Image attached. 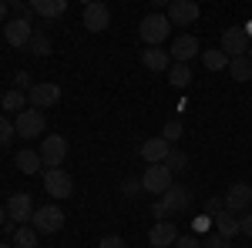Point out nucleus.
I'll list each match as a JSON object with an SVG mask.
<instances>
[{"label":"nucleus","instance_id":"c9c22d12","mask_svg":"<svg viewBox=\"0 0 252 248\" xmlns=\"http://www.w3.org/2000/svg\"><path fill=\"white\" fill-rule=\"evenodd\" d=\"M121 191H125V194H128V198H135L138 191H141V178H128V181H125V185H121Z\"/></svg>","mask_w":252,"mask_h":248},{"label":"nucleus","instance_id":"e433bc0d","mask_svg":"<svg viewBox=\"0 0 252 248\" xmlns=\"http://www.w3.org/2000/svg\"><path fill=\"white\" fill-rule=\"evenodd\" d=\"M14 87H17V91H27V87H31V74H27V71H17V74H14Z\"/></svg>","mask_w":252,"mask_h":248},{"label":"nucleus","instance_id":"a19ab883","mask_svg":"<svg viewBox=\"0 0 252 248\" xmlns=\"http://www.w3.org/2000/svg\"><path fill=\"white\" fill-rule=\"evenodd\" d=\"M7 10H10V7H7V3H3V0H0V20L7 17Z\"/></svg>","mask_w":252,"mask_h":248},{"label":"nucleus","instance_id":"ddd939ff","mask_svg":"<svg viewBox=\"0 0 252 248\" xmlns=\"http://www.w3.org/2000/svg\"><path fill=\"white\" fill-rule=\"evenodd\" d=\"M198 14H202V10H198V3H195V0H172L165 17L172 20L175 27H189V24L198 20Z\"/></svg>","mask_w":252,"mask_h":248},{"label":"nucleus","instance_id":"f8f14e48","mask_svg":"<svg viewBox=\"0 0 252 248\" xmlns=\"http://www.w3.org/2000/svg\"><path fill=\"white\" fill-rule=\"evenodd\" d=\"M27 101H31V108H54L61 101V87L58 84H51V81H40V84H34L31 91H27Z\"/></svg>","mask_w":252,"mask_h":248},{"label":"nucleus","instance_id":"5701e85b","mask_svg":"<svg viewBox=\"0 0 252 248\" xmlns=\"http://www.w3.org/2000/svg\"><path fill=\"white\" fill-rule=\"evenodd\" d=\"M24 104H27V94H24V91H17V87H14V91H3V101H0V108H3V111L20 114V111H24Z\"/></svg>","mask_w":252,"mask_h":248},{"label":"nucleus","instance_id":"9d476101","mask_svg":"<svg viewBox=\"0 0 252 248\" xmlns=\"http://www.w3.org/2000/svg\"><path fill=\"white\" fill-rule=\"evenodd\" d=\"M34 201H31V194L27 191H17V194H10V201H7V215H10V221L14 225H31V218H34Z\"/></svg>","mask_w":252,"mask_h":248},{"label":"nucleus","instance_id":"4468645a","mask_svg":"<svg viewBox=\"0 0 252 248\" xmlns=\"http://www.w3.org/2000/svg\"><path fill=\"white\" fill-rule=\"evenodd\" d=\"M31 37H34V24H31V20L10 17V24L3 27V40H7L10 47H27V44H31Z\"/></svg>","mask_w":252,"mask_h":248},{"label":"nucleus","instance_id":"f03ea898","mask_svg":"<svg viewBox=\"0 0 252 248\" xmlns=\"http://www.w3.org/2000/svg\"><path fill=\"white\" fill-rule=\"evenodd\" d=\"M44 128H47V117H44V111H37V108H24L17 117H14V131H17V138H37V134H44Z\"/></svg>","mask_w":252,"mask_h":248},{"label":"nucleus","instance_id":"39448f33","mask_svg":"<svg viewBox=\"0 0 252 248\" xmlns=\"http://www.w3.org/2000/svg\"><path fill=\"white\" fill-rule=\"evenodd\" d=\"M31 225L37 235H54V231L64 228V211L58 205H44V208L34 211V218H31Z\"/></svg>","mask_w":252,"mask_h":248},{"label":"nucleus","instance_id":"b1692460","mask_svg":"<svg viewBox=\"0 0 252 248\" xmlns=\"http://www.w3.org/2000/svg\"><path fill=\"white\" fill-rule=\"evenodd\" d=\"M202 64H205V71H225L229 57L222 54V47H212V51H202Z\"/></svg>","mask_w":252,"mask_h":248},{"label":"nucleus","instance_id":"f3484780","mask_svg":"<svg viewBox=\"0 0 252 248\" xmlns=\"http://www.w3.org/2000/svg\"><path fill=\"white\" fill-rule=\"evenodd\" d=\"M148 242L152 248H168L178 242V228H175V221H155L152 231H148Z\"/></svg>","mask_w":252,"mask_h":248},{"label":"nucleus","instance_id":"79ce46f5","mask_svg":"<svg viewBox=\"0 0 252 248\" xmlns=\"http://www.w3.org/2000/svg\"><path fill=\"white\" fill-rule=\"evenodd\" d=\"M246 34H249V37H252V20H249V24H246Z\"/></svg>","mask_w":252,"mask_h":248},{"label":"nucleus","instance_id":"cd10ccee","mask_svg":"<svg viewBox=\"0 0 252 248\" xmlns=\"http://www.w3.org/2000/svg\"><path fill=\"white\" fill-rule=\"evenodd\" d=\"M165 168H168L172 174L185 171V168H189V154H185V151H178V148H172V154L165 158Z\"/></svg>","mask_w":252,"mask_h":248},{"label":"nucleus","instance_id":"7c9ffc66","mask_svg":"<svg viewBox=\"0 0 252 248\" xmlns=\"http://www.w3.org/2000/svg\"><path fill=\"white\" fill-rule=\"evenodd\" d=\"M202 248H232V242L212 231V235H205V238H202Z\"/></svg>","mask_w":252,"mask_h":248},{"label":"nucleus","instance_id":"393cba45","mask_svg":"<svg viewBox=\"0 0 252 248\" xmlns=\"http://www.w3.org/2000/svg\"><path fill=\"white\" fill-rule=\"evenodd\" d=\"M51 47H54V44H51V37H47L44 30H34V37H31V44H27V51H31L34 57H47Z\"/></svg>","mask_w":252,"mask_h":248},{"label":"nucleus","instance_id":"aec40b11","mask_svg":"<svg viewBox=\"0 0 252 248\" xmlns=\"http://www.w3.org/2000/svg\"><path fill=\"white\" fill-rule=\"evenodd\" d=\"M37 17H61L67 10V0H31Z\"/></svg>","mask_w":252,"mask_h":248},{"label":"nucleus","instance_id":"2eb2a0df","mask_svg":"<svg viewBox=\"0 0 252 248\" xmlns=\"http://www.w3.org/2000/svg\"><path fill=\"white\" fill-rule=\"evenodd\" d=\"M175 57V64H189L192 57H198L202 54V47H198V37H192V34H178V37L172 40V51H168Z\"/></svg>","mask_w":252,"mask_h":248},{"label":"nucleus","instance_id":"2f4dec72","mask_svg":"<svg viewBox=\"0 0 252 248\" xmlns=\"http://www.w3.org/2000/svg\"><path fill=\"white\" fill-rule=\"evenodd\" d=\"M222 211H225V198H219V194H215V198H209V201H205V215H222Z\"/></svg>","mask_w":252,"mask_h":248},{"label":"nucleus","instance_id":"1a4fd4ad","mask_svg":"<svg viewBox=\"0 0 252 248\" xmlns=\"http://www.w3.org/2000/svg\"><path fill=\"white\" fill-rule=\"evenodd\" d=\"M81 20H84V27L91 30V34H101V30H108V24H111V10H108V3H84V10H81Z\"/></svg>","mask_w":252,"mask_h":248},{"label":"nucleus","instance_id":"0eeeda50","mask_svg":"<svg viewBox=\"0 0 252 248\" xmlns=\"http://www.w3.org/2000/svg\"><path fill=\"white\" fill-rule=\"evenodd\" d=\"M44 188H47L51 198H71L74 194V178L64 168H47L44 171Z\"/></svg>","mask_w":252,"mask_h":248},{"label":"nucleus","instance_id":"a878e982","mask_svg":"<svg viewBox=\"0 0 252 248\" xmlns=\"http://www.w3.org/2000/svg\"><path fill=\"white\" fill-rule=\"evenodd\" d=\"M229 74H232V81H252V60L249 57H232L229 60Z\"/></svg>","mask_w":252,"mask_h":248},{"label":"nucleus","instance_id":"bb28decb","mask_svg":"<svg viewBox=\"0 0 252 248\" xmlns=\"http://www.w3.org/2000/svg\"><path fill=\"white\" fill-rule=\"evenodd\" d=\"M168 81H172V87H189L192 67H189V64H172V67H168Z\"/></svg>","mask_w":252,"mask_h":248},{"label":"nucleus","instance_id":"72a5a7b5","mask_svg":"<svg viewBox=\"0 0 252 248\" xmlns=\"http://www.w3.org/2000/svg\"><path fill=\"white\" fill-rule=\"evenodd\" d=\"M97 248H128V242H125L121 235H104V238H101V245H97Z\"/></svg>","mask_w":252,"mask_h":248},{"label":"nucleus","instance_id":"412c9836","mask_svg":"<svg viewBox=\"0 0 252 248\" xmlns=\"http://www.w3.org/2000/svg\"><path fill=\"white\" fill-rule=\"evenodd\" d=\"M14 161H17V168H20L24 174H37L40 168H44L40 154H37V151H31V148H24V151H17V158H14Z\"/></svg>","mask_w":252,"mask_h":248},{"label":"nucleus","instance_id":"f257e3e1","mask_svg":"<svg viewBox=\"0 0 252 248\" xmlns=\"http://www.w3.org/2000/svg\"><path fill=\"white\" fill-rule=\"evenodd\" d=\"M138 30H141V40L148 47H161L168 40V34H172V20L165 17V14H148V17L141 20Z\"/></svg>","mask_w":252,"mask_h":248},{"label":"nucleus","instance_id":"dca6fc26","mask_svg":"<svg viewBox=\"0 0 252 248\" xmlns=\"http://www.w3.org/2000/svg\"><path fill=\"white\" fill-rule=\"evenodd\" d=\"M172 154V144L161 138V134H155V138H148L145 144H141V158L148 161V165H165V158Z\"/></svg>","mask_w":252,"mask_h":248},{"label":"nucleus","instance_id":"a18cd8bd","mask_svg":"<svg viewBox=\"0 0 252 248\" xmlns=\"http://www.w3.org/2000/svg\"><path fill=\"white\" fill-rule=\"evenodd\" d=\"M0 101H3V91H0Z\"/></svg>","mask_w":252,"mask_h":248},{"label":"nucleus","instance_id":"c03bdc74","mask_svg":"<svg viewBox=\"0 0 252 248\" xmlns=\"http://www.w3.org/2000/svg\"><path fill=\"white\" fill-rule=\"evenodd\" d=\"M249 60H252V47H249Z\"/></svg>","mask_w":252,"mask_h":248},{"label":"nucleus","instance_id":"f704fd0d","mask_svg":"<svg viewBox=\"0 0 252 248\" xmlns=\"http://www.w3.org/2000/svg\"><path fill=\"white\" fill-rule=\"evenodd\" d=\"M10 10H14V17H17V20H31V17H34V7H31V3H14Z\"/></svg>","mask_w":252,"mask_h":248},{"label":"nucleus","instance_id":"9b49d317","mask_svg":"<svg viewBox=\"0 0 252 248\" xmlns=\"http://www.w3.org/2000/svg\"><path fill=\"white\" fill-rule=\"evenodd\" d=\"M168 215H185V211L192 208V191L185 188V185H172V188L165 191L161 198H158Z\"/></svg>","mask_w":252,"mask_h":248},{"label":"nucleus","instance_id":"6e6552de","mask_svg":"<svg viewBox=\"0 0 252 248\" xmlns=\"http://www.w3.org/2000/svg\"><path fill=\"white\" fill-rule=\"evenodd\" d=\"M252 208V185L246 181H235L225 188V211H232V215H246Z\"/></svg>","mask_w":252,"mask_h":248},{"label":"nucleus","instance_id":"ea45409f","mask_svg":"<svg viewBox=\"0 0 252 248\" xmlns=\"http://www.w3.org/2000/svg\"><path fill=\"white\" fill-rule=\"evenodd\" d=\"M7 225V205H0V228Z\"/></svg>","mask_w":252,"mask_h":248},{"label":"nucleus","instance_id":"4c0bfd02","mask_svg":"<svg viewBox=\"0 0 252 248\" xmlns=\"http://www.w3.org/2000/svg\"><path fill=\"white\" fill-rule=\"evenodd\" d=\"M239 235H249L252 238V215H239Z\"/></svg>","mask_w":252,"mask_h":248},{"label":"nucleus","instance_id":"c756f323","mask_svg":"<svg viewBox=\"0 0 252 248\" xmlns=\"http://www.w3.org/2000/svg\"><path fill=\"white\" fill-rule=\"evenodd\" d=\"M10 138H17V131H14V121L7 114H0V148L3 144H10Z\"/></svg>","mask_w":252,"mask_h":248},{"label":"nucleus","instance_id":"a211bd4d","mask_svg":"<svg viewBox=\"0 0 252 248\" xmlns=\"http://www.w3.org/2000/svg\"><path fill=\"white\" fill-rule=\"evenodd\" d=\"M141 64H145V71L161 74V71H168V67H172V54H168V51H161V47H148V51L141 54Z\"/></svg>","mask_w":252,"mask_h":248},{"label":"nucleus","instance_id":"4be33fe9","mask_svg":"<svg viewBox=\"0 0 252 248\" xmlns=\"http://www.w3.org/2000/svg\"><path fill=\"white\" fill-rule=\"evenodd\" d=\"M10 245L14 248H37V231H34V225H20V228H14Z\"/></svg>","mask_w":252,"mask_h":248},{"label":"nucleus","instance_id":"6ab92c4d","mask_svg":"<svg viewBox=\"0 0 252 248\" xmlns=\"http://www.w3.org/2000/svg\"><path fill=\"white\" fill-rule=\"evenodd\" d=\"M212 228H215V235H222V238H229V242H232L235 235H239V215H232V211L215 215V218H212Z\"/></svg>","mask_w":252,"mask_h":248},{"label":"nucleus","instance_id":"423d86ee","mask_svg":"<svg viewBox=\"0 0 252 248\" xmlns=\"http://www.w3.org/2000/svg\"><path fill=\"white\" fill-rule=\"evenodd\" d=\"M172 188V171L165 168V165H148L145 174H141V191H148V194H165V191Z\"/></svg>","mask_w":252,"mask_h":248},{"label":"nucleus","instance_id":"58836bf2","mask_svg":"<svg viewBox=\"0 0 252 248\" xmlns=\"http://www.w3.org/2000/svg\"><path fill=\"white\" fill-rule=\"evenodd\" d=\"M152 215H155V221H168V211H165V205H161V201H155V205H152Z\"/></svg>","mask_w":252,"mask_h":248},{"label":"nucleus","instance_id":"37998d69","mask_svg":"<svg viewBox=\"0 0 252 248\" xmlns=\"http://www.w3.org/2000/svg\"><path fill=\"white\" fill-rule=\"evenodd\" d=\"M0 248H14V245H10V242H0Z\"/></svg>","mask_w":252,"mask_h":248},{"label":"nucleus","instance_id":"20e7f679","mask_svg":"<svg viewBox=\"0 0 252 248\" xmlns=\"http://www.w3.org/2000/svg\"><path fill=\"white\" fill-rule=\"evenodd\" d=\"M249 47H252V37L246 34V27H225V34H222V54L229 60L249 57Z\"/></svg>","mask_w":252,"mask_h":248},{"label":"nucleus","instance_id":"7ed1b4c3","mask_svg":"<svg viewBox=\"0 0 252 248\" xmlns=\"http://www.w3.org/2000/svg\"><path fill=\"white\" fill-rule=\"evenodd\" d=\"M67 158V138L64 134H47L40 141V161H44V171L47 168H61Z\"/></svg>","mask_w":252,"mask_h":248},{"label":"nucleus","instance_id":"c85d7f7f","mask_svg":"<svg viewBox=\"0 0 252 248\" xmlns=\"http://www.w3.org/2000/svg\"><path fill=\"white\" fill-rule=\"evenodd\" d=\"M161 138H165V141H168V144H175V141H178V138H185V124H182V121H178V117H175V121H168V124H165V128H161Z\"/></svg>","mask_w":252,"mask_h":248},{"label":"nucleus","instance_id":"473e14b6","mask_svg":"<svg viewBox=\"0 0 252 248\" xmlns=\"http://www.w3.org/2000/svg\"><path fill=\"white\" fill-rule=\"evenodd\" d=\"M175 248H202V238L198 235H178Z\"/></svg>","mask_w":252,"mask_h":248}]
</instances>
